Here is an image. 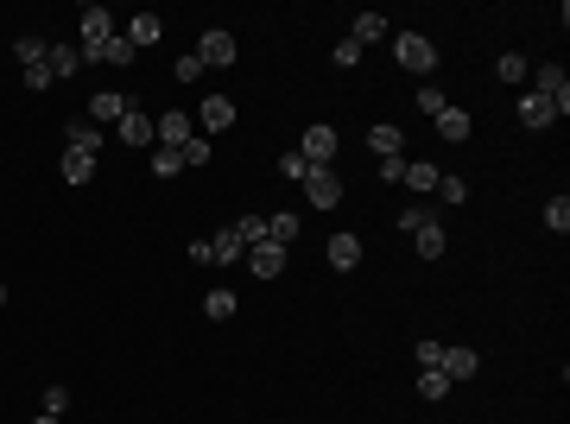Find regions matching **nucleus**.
Segmentation results:
<instances>
[{
    "label": "nucleus",
    "mask_w": 570,
    "mask_h": 424,
    "mask_svg": "<svg viewBox=\"0 0 570 424\" xmlns=\"http://www.w3.org/2000/svg\"><path fill=\"white\" fill-rule=\"evenodd\" d=\"M76 25H83V45H76V51H83V64H102V45L115 38V13H108V6H83V13H76Z\"/></svg>",
    "instance_id": "1"
},
{
    "label": "nucleus",
    "mask_w": 570,
    "mask_h": 424,
    "mask_svg": "<svg viewBox=\"0 0 570 424\" xmlns=\"http://www.w3.org/2000/svg\"><path fill=\"white\" fill-rule=\"evenodd\" d=\"M393 64L412 70V76H425V70H437V45H431L425 32H400L393 38Z\"/></svg>",
    "instance_id": "2"
},
{
    "label": "nucleus",
    "mask_w": 570,
    "mask_h": 424,
    "mask_svg": "<svg viewBox=\"0 0 570 424\" xmlns=\"http://www.w3.org/2000/svg\"><path fill=\"white\" fill-rule=\"evenodd\" d=\"M336 127H323V121H310V127H304V152H298V158H304V165H310V171H323V165H330V158H336Z\"/></svg>",
    "instance_id": "3"
},
{
    "label": "nucleus",
    "mask_w": 570,
    "mask_h": 424,
    "mask_svg": "<svg viewBox=\"0 0 570 424\" xmlns=\"http://www.w3.org/2000/svg\"><path fill=\"white\" fill-rule=\"evenodd\" d=\"M190 134H197V121H190L184 108H171V115H158V121H152V146H165V152H178Z\"/></svg>",
    "instance_id": "4"
},
{
    "label": "nucleus",
    "mask_w": 570,
    "mask_h": 424,
    "mask_svg": "<svg viewBox=\"0 0 570 424\" xmlns=\"http://www.w3.org/2000/svg\"><path fill=\"white\" fill-rule=\"evenodd\" d=\"M304 197H310V209H336L342 203V177L323 165V171H304Z\"/></svg>",
    "instance_id": "5"
},
{
    "label": "nucleus",
    "mask_w": 570,
    "mask_h": 424,
    "mask_svg": "<svg viewBox=\"0 0 570 424\" xmlns=\"http://www.w3.org/2000/svg\"><path fill=\"white\" fill-rule=\"evenodd\" d=\"M190 121L203 127V140H209V134H229V127H235V102H229V96H209L203 115H190Z\"/></svg>",
    "instance_id": "6"
},
{
    "label": "nucleus",
    "mask_w": 570,
    "mask_h": 424,
    "mask_svg": "<svg viewBox=\"0 0 570 424\" xmlns=\"http://www.w3.org/2000/svg\"><path fill=\"white\" fill-rule=\"evenodd\" d=\"M437 374H443V380H475V374H482V355H475V348H443Z\"/></svg>",
    "instance_id": "7"
},
{
    "label": "nucleus",
    "mask_w": 570,
    "mask_h": 424,
    "mask_svg": "<svg viewBox=\"0 0 570 424\" xmlns=\"http://www.w3.org/2000/svg\"><path fill=\"white\" fill-rule=\"evenodd\" d=\"M121 146H152V115H146L140 102H127V115H121Z\"/></svg>",
    "instance_id": "8"
},
{
    "label": "nucleus",
    "mask_w": 570,
    "mask_h": 424,
    "mask_svg": "<svg viewBox=\"0 0 570 424\" xmlns=\"http://www.w3.org/2000/svg\"><path fill=\"white\" fill-rule=\"evenodd\" d=\"M412 247H419V260H443V247H450V235H443V222H437V216L412 228Z\"/></svg>",
    "instance_id": "9"
},
{
    "label": "nucleus",
    "mask_w": 570,
    "mask_h": 424,
    "mask_svg": "<svg viewBox=\"0 0 570 424\" xmlns=\"http://www.w3.org/2000/svg\"><path fill=\"white\" fill-rule=\"evenodd\" d=\"M197 57H203V64H235V32L209 25V32H203V45H197Z\"/></svg>",
    "instance_id": "10"
},
{
    "label": "nucleus",
    "mask_w": 570,
    "mask_h": 424,
    "mask_svg": "<svg viewBox=\"0 0 570 424\" xmlns=\"http://www.w3.org/2000/svg\"><path fill=\"white\" fill-rule=\"evenodd\" d=\"M248 267H254V279H280L285 273V247H273V241L248 247Z\"/></svg>",
    "instance_id": "11"
},
{
    "label": "nucleus",
    "mask_w": 570,
    "mask_h": 424,
    "mask_svg": "<svg viewBox=\"0 0 570 424\" xmlns=\"http://www.w3.org/2000/svg\"><path fill=\"white\" fill-rule=\"evenodd\" d=\"M76 64H83V51H76V45H45V70H51V83L76 76Z\"/></svg>",
    "instance_id": "12"
},
{
    "label": "nucleus",
    "mask_w": 570,
    "mask_h": 424,
    "mask_svg": "<svg viewBox=\"0 0 570 424\" xmlns=\"http://www.w3.org/2000/svg\"><path fill=\"white\" fill-rule=\"evenodd\" d=\"M514 115H520V127H533V134H539V127H552V121H558V115H552V102H545V96H533V89H526V96H520V108H514Z\"/></svg>",
    "instance_id": "13"
},
{
    "label": "nucleus",
    "mask_w": 570,
    "mask_h": 424,
    "mask_svg": "<svg viewBox=\"0 0 570 424\" xmlns=\"http://www.w3.org/2000/svg\"><path fill=\"white\" fill-rule=\"evenodd\" d=\"M57 171H64V184H89V177L102 171V158H96V152H70V146H64V165H57Z\"/></svg>",
    "instance_id": "14"
},
{
    "label": "nucleus",
    "mask_w": 570,
    "mask_h": 424,
    "mask_svg": "<svg viewBox=\"0 0 570 424\" xmlns=\"http://www.w3.org/2000/svg\"><path fill=\"white\" fill-rule=\"evenodd\" d=\"M298 228H304V216H298V209L267 216V241H273V247H291V241H298Z\"/></svg>",
    "instance_id": "15"
},
{
    "label": "nucleus",
    "mask_w": 570,
    "mask_h": 424,
    "mask_svg": "<svg viewBox=\"0 0 570 424\" xmlns=\"http://www.w3.org/2000/svg\"><path fill=\"white\" fill-rule=\"evenodd\" d=\"M64 146H70V152H96V158H102V134H96V121H70V127H64Z\"/></svg>",
    "instance_id": "16"
},
{
    "label": "nucleus",
    "mask_w": 570,
    "mask_h": 424,
    "mask_svg": "<svg viewBox=\"0 0 570 424\" xmlns=\"http://www.w3.org/2000/svg\"><path fill=\"white\" fill-rule=\"evenodd\" d=\"M127 102H134V96H121V89H102V96L89 102V121H121V115H127Z\"/></svg>",
    "instance_id": "17"
},
{
    "label": "nucleus",
    "mask_w": 570,
    "mask_h": 424,
    "mask_svg": "<svg viewBox=\"0 0 570 424\" xmlns=\"http://www.w3.org/2000/svg\"><path fill=\"white\" fill-rule=\"evenodd\" d=\"M209 254H216V267H235L248 247H241V235H235V222L222 228V235H209Z\"/></svg>",
    "instance_id": "18"
},
{
    "label": "nucleus",
    "mask_w": 570,
    "mask_h": 424,
    "mask_svg": "<svg viewBox=\"0 0 570 424\" xmlns=\"http://www.w3.org/2000/svg\"><path fill=\"white\" fill-rule=\"evenodd\" d=\"M330 267H336V273L361 267V241H355V235H330Z\"/></svg>",
    "instance_id": "19"
},
{
    "label": "nucleus",
    "mask_w": 570,
    "mask_h": 424,
    "mask_svg": "<svg viewBox=\"0 0 570 424\" xmlns=\"http://www.w3.org/2000/svg\"><path fill=\"white\" fill-rule=\"evenodd\" d=\"M158 32H165V25H158L152 13H140V19H127V32H121V38H127L134 51H146V45H158Z\"/></svg>",
    "instance_id": "20"
},
{
    "label": "nucleus",
    "mask_w": 570,
    "mask_h": 424,
    "mask_svg": "<svg viewBox=\"0 0 570 424\" xmlns=\"http://www.w3.org/2000/svg\"><path fill=\"white\" fill-rule=\"evenodd\" d=\"M381 38H393L387 19H381V13H355V45L368 51V45H381Z\"/></svg>",
    "instance_id": "21"
},
{
    "label": "nucleus",
    "mask_w": 570,
    "mask_h": 424,
    "mask_svg": "<svg viewBox=\"0 0 570 424\" xmlns=\"http://www.w3.org/2000/svg\"><path fill=\"white\" fill-rule=\"evenodd\" d=\"M469 127H475V121H469L463 108H443V115H437V134H443L450 146H463V140H469Z\"/></svg>",
    "instance_id": "22"
},
{
    "label": "nucleus",
    "mask_w": 570,
    "mask_h": 424,
    "mask_svg": "<svg viewBox=\"0 0 570 424\" xmlns=\"http://www.w3.org/2000/svg\"><path fill=\"white\" fill-rule=\"evenodd\" d=\"M368 146H374V152H381V158H400V146H406V134H400V127H393V121H381V127H374V134H368Z\"/></svg>",
    "instance_id": "23"
},
{
    "label": "nucleus",
    "mask_w": 570,
    "mask_h": 424,
    "mask_svg": "<svg viewBox=\"0 0 570 424\" xmlns=\"http://www.w3.org/2000/svg\"><path fill=\"white\" fill-rule=\"evenodd\" d=\"M13 57H19L25 70H38V64H45V38H38V32H19V38H13Z\"/></svg>",
    "instance_id": "24"
},
{
    "label": "nucleus",
    "mask_w": 570,
    "mask_h": 424,
    "mask_svg": "<svg viewBox=\"0 0 570 424\" xmlns=\"http://www.w3.org/2000/svg\"><path fill=\"white\" fill-rule=\"evenodd\" d=\"M494 70H501V83H507V89H520V83L533 76V64H526L520 51H501V64H494Z\"/></svg>",
    "instance_id": "25"
},
{
    "label": "nucleus",
    "mask_w": 570,
    "mask_h": 424,
    "mask_svg": "<svg viewBox=\"0 0 570 424\" xmlns=\"http://www.w3.org/2000/svg\"><path fill=\"white\" fill-rule=\"evenodd\" d=\"M203 317H216V323H229V317H235V291H229V285H216V291H203Z\"/></svg>",
    "instance_id": "26"
},
{
    "label": "nucleus",
    "mask_w": 570,
    "mask_h": 424,
    "mask_svg": "<svg viewBox=\"0 0 570 424\" xmlns=\"http://www.w3.org/2000/svg\"><path fill=\"white\" fill-rule=\"evenodd\" d=\"M178 165H184V171H203V165H209V140H203V134H190V140L178 146Z\"/></svg>",
    "instance_id": "27"
},
{
    "label": "nucleus",
    "mask_w": 570,
    "mask_h": 424,
    "mask_svg": "<svg viewBox=\"0 0 570 424\" xmlns=\"http://www.w3.org/2000/svg\"><path fill=\"white\" fill-rule=\"evenodd\" d=\"M437 177H443V171H437V165H425V158H412V165H406V177H400V184H406V190H437Z\"/></svg>",
    "instance_id": "28"
},
{
    "label": "nucleus",
    "mask_w": 570,
    "mask_h": 424,
    "mask_svg": "<svg viewBox=\"0 0 570 424\" xmlns=\"http://www.w3.org/2000/svg\"><path fill=\"white\" fill-rule=\"evenodd\" d=\"M134 57H140V51H134V45H127V38H121V32H115V38H108V45H102V64H115V70H127V64H134Z\"/></svg>",
    "instance_id": "29"
},
{
    "label": "nucleus",
    "mask_w": 570,
    "mask_h": 424,
    "mask_svg": "<svg viewBox=\"0 0 570 424\" xmlns=\"http://www.w3.org/2000/svg\"><path fill=\"white\" fill-rule=\"evenodd\" d=\"M545 228H552V235L570 228V197H552V203H545Z\"/></svg>",
    "instance_id": "30"
},
{
    "label": "nucleus",
    "mask_w": 570,
    "mask_h": 424,
    "mask_svg": "<svg viewBox=\"0 0 570 424\" xmlns=\"http://www.w3.org/2000/svg\"><path fill=\"white\" fill-rule=\"evenodd\" d=\"M437 197H443L450 209H463V203H469V184H463V177H437Z\"/></svg>",
    "instance_id": "31"
},
{
    "label": "nucleus",
    "mask_w": 570,
    "mask_h": 424,
    "mask_svg": "<svg viewBox=\"0 0 570 424\" xmlns=\"http://www.w3.org/2000/svg\"><path fill=\"white\" fill-rule=\"evenodd\" d=\"M443 393H450V380H443L437 368H425V374H419V399H443Z\"/></svg>",
    "instance_id": "32"
},
{
    "label": "nucleus",
    "mask_w": 570,
    "mask_h": 424,
    "mask_svg": "<svg viewBox=\"0 0 570 424\" xmlns=\"http://www.w3.org/2000/svg\"><path fill=\"white\" fill-rule=\"evenodd\" d=\"M70 412V387H45V419H64Z\"/></svg>",
    "instance_id": "33"
},
{
    "label": "nucleus",
    "mask_w": 570,
    "mask_h": 424,
    "mask_svg": "<svg viewBox=\"0 0 570 424\" xmlns=\"http://www.w3.org/2000/svg\"><path fill=\"white\" fill-rule=\"evenodd\" d=\"M443 108H450V102H443V89H437V83H425V89H419V115H443Z\"/></svg>",
    "instance_id": "34"
},
{
    "label": "nucleus",
    "mask_w": 570,
    "mask_h": 424,
    "mask_svg": "<svg viewBox=\"0 0 570 424\" xmlns=\"http://www.w3.org/2000/svg\"><path fill=\"white\" fill-rule=\"evenodd\" d=\"M171 76H178V83H203V57H197V51H190V57H178V70H171Z\"/></svg>",
    "instance_id": "35"
},
{
    "label": "nucleus",
    "mask_w": 570,
    "mask_h": 424,
    "mask_svg": "<svg viewBox=\"0 0 570 424\" xmlns=\"http://www.w3.org/2000/svg\"><path fill=\"white\" fill-rule=\"evenodd\" d=\"M178 171H184V165H178V152H165V146H158V152H152V177H178Z\"/></svg>",
    "instance_id": "36"
},
{
    "label": "nucleus",
    "mask_w": 570,
    "mask_h": 424,
    "mask_svg": "<svg viewBox=\"0 0 570 424\" xmlns=\"http://www.w3.org/2000/svg\"><path fill=\"white\" fill-rule=\"evenodd\" d=\"M304 171H310V165H304L298 152H285V158H280V177H291V184H304Z\"/></svg>",
    "instance_id": "37"
},
{
    "label": "nucleus",
    "mask_w": 570,
    "mask_h": 424,
    "mask_svg": "<svg viewBox=\"0 0 570 424\" xmlns=\"http://www.w3.org/2000/svg\"><path fill=\"white\" fill-rule=\"evenodd\" d=\"M336 64H342V70H355V64H361V45H355V38H342V45H336Z\"/></svg>",
    "instance_id": "38"
},
{
    "label": "nucleus",
    "mask_w": 570,
    "mask_h": 424,
    "mask_svg": "<svg viewBox=\"0 0 570 424\" xmlns=\"http://www.w3.org/2000/svg\"><path fill=\"white\" fill-rule=\"evenodd\" d=\"M443 361V342H419V368H437Z\"/></svg>",
    "instance_id": "39"
},
{
    "label": "nucleus",
    "mask_w": 570,
    "mask_h": 424,
    "mask_svg": "<svg viewBox=\"0 0 570 424\" xmlns=\"http://www.w3.org/2000/svg\"><path fill=\"white\" fill-rule=\"evenodd\" d=\"M32 424H57V419H45V412H38V419H32Z\"/></svg>",
    "instance_id": "40"
},
{
    "label": "nucleus",
    "mask_w": 570,
    "mask_h": 424,
    "mask_svg": "<svg viewBox=\"0 0 570 424\" xmlns=\"http://www.w3.org/2000/svg\"><path fill=\"white\" fill-rule=\"evenodd\" d=\"M0 304H6V285H0Z\"/></svg>",
    "instance_id": "41"
}]
</instances>
